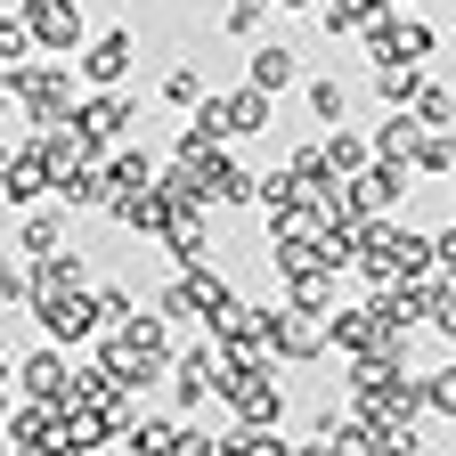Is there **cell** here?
<instances>
[{
  "label": "cell",
  "instance_id": "obj_1",
  "mask_svg": "<svg viewBox=\"0 0 456 456\" xmlns=\"http://www.w3.org/2000/svg\"><path fill=\"white\" fill-rule=\"evenodd\" d=\"M74 74L66 57H25V66H9V106H17V123L25 131H49V123H74Z\"/></svg>",
  "mask_w": 456,
  "mask_h": 456
},
{
  "label": "cell",
  "instance_id": "obj_2",
  "mask_svg": "<svg viewBox=\"0 0 456 456\" xmlns=\"http://www.w3.org/2000/svg\"><path fill=\"white\" fill-rule=\"evenodd\" d=\"M98 359L114 367V375H123V383H171V359H180V351H171V318L155 310V318H131V326H106L98 334Z\"/></svg>",
  "mask_w": 456,
  "mask_h": 456
},
{
  "label": "cell",
  "instance_id": "obj_3",
  "mask_svg": "<svg viewBox=\"0 0 456 456\" xmlns=\"http://www.w3.org/2000/svg\"><path fill=\"white\" fill-rule=\"evenodd\" d=\"M424 269H440V245L424 237V228H399L391 212L367 228V253H359V277H367V294L375 285H408V277H424Z\"/></svg>",
  "mask_w": 456,
  "mask_h": 456
},
{
  "label": "cell",
  "instance_id": "obj_4",
  "mask_svg": "<svg viewBox=\"0 0 456 456\" xmlns=\"http://www.w3.org/2000/svg\"><path fill=\"white\" fill-rule=\"evenodd\" d=\"M220 391H228V342L204 334V342H188V351L171 359V408H180V416H204Z\"/></svg>",
  "mask_w": 456,
  "mask_h": 456
},
{
  "label": "cell",
  "instance_id": "obj_5",
  "mask_svg": "<svg viewBox=\"0 0 456 456\" xmlns=\"http://www.w3.org/2000/svg\"><path fill=\"white\" fill-rule=\"evenodd\" d=\"M269 351L277 367H318L334 351V326L318 310H294V302H269Z\"/></svg>",
  "mask_w": 456,
  "mask_h": 456
},
{
  "label": "cell",
  "instance_id": "obj_6",
  "mask_svg": "<svg viewBox=\"0 0 456 456\" xmlns=\"http://www.w3.org/2000/svg\"><path fill=\"white\" fill-rule=\"evenodd\" d=\"M82 9H90V0H17V17L33 25V41H41L49 57H82V49H90Z\"/></svg>",
  "mask_w": 456,
  "mask_h": 456
},
{
  "label": "cell",
  "instance_id": "obj_7",
  "mask_svg": "<svg viewBox=\"0 0 456 456\" xmlns=\"http://www.w3.org/2000/svg\"><path fill=\"white\" fill-rule=\"evenodd\" d=\"M220 302H237V294H228V277H220V269H180V277H171L163 294H155V310H163L171 326H196V318H212Z\"/></svg>",
  "mask_w": 456,
  "mask_h": 456
},
{
  "label": "cell",
  "instance_id": "obj_8",
  "mask_svg": "<svg viewBox=\"0 0 456 456\" xmlns=\"http://www.w3.org/2000/svg\"><path fill=\"white\" fill-rule=\"evenodd\" d=\"M17 399H49V408H66L74 399V359H66V342H33V351L17 359Z\"/></svg>",
  "mask_w": 456,
  "mask_h": 456
},
{
  "label": "cell",
  "instance_id": "obj_9",
  "mask_svg": "<svg viewBox=\"0 0 456 456\" xmlns=\"http://www.w3.org/2000/svg\"><path fill=\"white\" fill-rule=\"evenodd\" d=\"M220 408L237 416V424H285V383H277V359H269V367H245V375H228Z\"/></svg>",
  "mask_w": 456,
  "mask_h": 456
},
{
  "label": "cell",
  "instance_id": "obj_10",
  "mask_svg": "<svg viewBox=\"0 0 456 456\" xmlns=\"http://www.w3.org/2000/svg\"><path fill=\"white\" fill-rule=\"evenodd\" d=\"M33 326H41L49 342H66V351H82L90 334H106V318H98V285H82V294H49V302L33 310Z\"/></svg>",
  "mask_w": 456,
  "mask_h": 456
},
{
  "label": "cell",
  "instance_id": "obj_11",
  "mask_svg": "<svg viewBox=\"0 0 456 456\" xmlns=\"http://www.w3.org/2000/svg\"><path fill=\"white\" fill-rule=\"evenodd\" d=\"M196 114H204L220 139H253V131H269V90H253V82L245 90H212Z\"/></svg>",
  "mask_w": 456,
  "mask_h": 456
},
{
  "label": "cell",
  "instance_id": "obj_12",
  "mask_svg": "<svg viewBox=\"0 0 456 456\" xmlns=\"http://www.w3.org/2000/svg\"><path fill=\"white\" fill-rule=\"evenodd\" d=\"M0 196H9L17 212H33L41 196H57V171H49V155H41V139L25 131V147L9 155V163H0Z\"/></svg>",
  "mask_w": 456,
  "mask_h": 456
},
{
  "label": "cell",
  "instance_id": "obj_13",
  "mask_svg": "<svg viewBox=\"0 0 456 456\" xmlns=\"http://www.w3.org/2000/svg\"><path fill=\"white\" fill-rule=\"evenodd\" d=\"M131 57H139V33H123V25H114V33H90V49L74 57V66H82V82H90V90H123Z\"/></svg>",
  "mask_w": 456,
  "mask_h": 456
},
{
  "label": "cell",
  "instance_id": "obj_14",
  "mask_svg": "<svg viewBox=\"0 0 456 456\" xmlns=\"http://www.w3.org/2000/svg\"><path fill=\"white\" fill-rule=\"evenodd\" d=\"M74 123H82L98 147H114V139H123V131L139 123V98H131V90H90V98L74 106Z\"/></svg>",
  "mask_w": 456,
  "mask_h": 456
},
{
  "label": "cell",
  "instance_id": "obj_15",
  "mask_svg": "<svg viewBox=\"0 0 456 456\" xmlns=\"http://www.w3.org/2000/svg\"><path fill=\"white\" fill-rule=\"evenodd\" d=\"M25 277H33V310H41L49 294H82V285H90V261H82V253H66V245H57V253H41V261H25Z\"/></svg>",
  "mask_w": 456,
  "mask_h": 456
},
{
  "label": "cell",
  "instance_id": "obj_16",
  "mask_svg": "<svg viewBox=\"0 0 456 456\" xmlns=\"http://www.w3.org/2000/svg\"><path fill=\"white\" fill-rule=\"evenodd\" d=\"M204 180H212V212H245V204H261V196H269V180H261V171H245L237 155H220Z\"/></svg>",
  "mask_w": 456,
  "mask_h": 456
},
{
  "label": "cell",
  "instance_id": "obj_17",
  "mask_svg": "<svg viewBox=\"0 0 456 456\" xmlns=\"http://www.w3.org/2000/svg\"><path fill=\"white\" fill-rule=\"evenodd\" d=\"M245 82L277 98V90H294V82H302V57L285 49V41H253V49H245Z\"/></svg>",
  "mask_w": 456,
  "mask_h": 456
},
{
  "label": "cell",
  "instance_id": "obj_18",
  "mask_svg": "<svg viewBox=\"0 0 456 456\" xmlns=\"http://www.w3.org/2000/svg\"><path fill=\"white\" fill-rule=\"evenodd\" d=\"M408 180H416V163H391V155H375V163L359 171V196H367V212H399Z\"/></svg>",
  "mask_w": 456,
  "mask_h": 456
},
{
  "label": "cell",
  "instance_id": "obj_19",
  "mask_svg": "<svg viewBox=\"0 0 456 456\" xmlns=\"http://www.w3.org/2000/svg\"><path fill=\"white\" fill-rule=\"evenodd\" d=\"M326 326H334V351H342V359H375V351H383V326H375L367 302H359V310H334Z\"/></svg>",
  "mask_w": 456,
  "mask_h": 456
},
{
  "label": "cell",
  "instance_id": "obj_20",
  "mask_svg": "<svg viewBox=\"0 0 456 456\" xmlns=\"http://www.w3.org/2000/svg\"><path fill=\"white\" fill-rule=\"evenodd\" d=\"M334 261H310V269H294V277H285V302H294V310H318V318H334Z\"/></svg>",
  "mask_w": 456,
  "mask_h": 456
},
{
  "label": "cell",
  "instance_id": "obj_21",
  "mask_svg": "<svg viewBox=\"0 0 456 456\" xmlns=\"http://www.w3.org/2000/svg\"><path fill=\"white\" fill-rule=\"evenodd\" d=\"M57 245H66V204H57V212H17V253L25 261H41V253H57Z\"/></svg>",
  "mask_w": 456,
  "mask_h": 456
},
{
  "label": "cell",
  "instance_id": "obj_22",
  "mask_svg": "<svg viewBox=\"0 0 456 456\" xmlns=\"http://www.w3.org/2000/svg\"><path fill=\"white\" fill-rule=\"evenodd\" d=\"M106 180H114V196H139V188L163 180V163H155L147 147H114V155H106Z\"/></svg>",
  "mask_w": 456,
  "mask_h": 456
},
{
  "label": "cell",
  "instance_id": "obj_23",
  "mask_svg": "<svg viewBox=\"0 0 456 456\" xmlns=\"http://www.w3.org/2000/svg\"><path fill=\"white\" fill-rule=\"evenodd\" d=\"M367 82H375V98H383V106H416V98H424V66H408V57H391V66H367Z\"/></svg>",
  "mask_w": 456,
  "mask_h": 456
},
{
  "label": "cell",
  "instance_id": "obj_24",
  "mask_svg": "<svg viewBox=\"0 0 456 456\" xmlns=\"http://www.w3.org/2000/svg\"><path fill=\"white\" fill-rule=\"evenodd\" d=\"M171 261L180 269H212V228H204V212H188V220H171Z\"/></svg>",
  "mask_w": 456,
  "mask_h": 456
},
{
  "label": "cell",
  "instance_id": "obj_25",
  "mask_svg": "<svg viewBox=\"0 0 456 456\" xmlns=\"http://www.w3.org/2000/svg\"><path fill=\"white\" fill-rule=\"evenodd\" d=\"M171 440H180V416H131V432H123V448L131 456H171Z\"/></svg>",
  "mask_w": 456,
  "mask_h": 456
},
{
  "label": "cell",
  "instance_id": "obj_26",
  "mask_svg": "<svg viewBox=\"0 0 456 456\" xmlns=\"http://www.w3.org/2000/svg\"><path fill=\"white\" fill-rule=\"evenodd\" d=\"M326 155H334L342 180H359V171L375 163V131H351V123H342V131H326Z\"/></svg>",
  "mask_w": 456,
  "mask_h": 456
},
{
  "label": "cell",
  "instance_id": "obj_27",
  "mask_svg": "<svg viewBox=\"0 0 456 456\" xmlns=\"http://www.w3.org/2000/svg\"><path fill=\"white\" fill-rule=\"evenodd\" d=\"M432 49H440V33H432L424 17H408V9H391V57H408V66H424Z\"/></svg>",
  "mask_w": 456,
  "mask_h": 456
},
{
  "label": "cell",
  "instance_id": "obj_28",
  "mask_svg": "<svg viewBox=\"0 0 456 456\" xmlns=\"http://www.w3.org/2000/svg\"><path fill=\"white\" fill-rule=\"evenodd\" d=\"M302 98H310V114H318L326 131H342V123H351V90H342V82H326V74H318Z\"/></svg>",
  "mask_w": 456,
  "mask_h": 456
},
{
  "label": "cell",
  "instance_id": "obj_29",
  "mask_svg": "<svg viewBox=\"0 0 456 456\" xmlns=\"http://www.w3.org/2000/svg\"><path fill=\"white\" fill-rule=\"evenodd\" d=\"M212 90H204V66H171L163 74V106H180V114H196Z\"/></svg>",
  "mask_w": 456,
  "mask_h": 456
},
{
  "label": "cell",
  "instance_id": "obj_30",
  "mask_svg": "<svg viewBox=\"0 0 456 456\" xmlns=\"http://www.w3.org/2000/svg\"><path fill=\"white\" fill-rule=\"evenodd\" d=\"M416 171H432V180H456V131H424Z\"/></svg>",
  "mask_w": 456,
  "mask_h": 456
},
{
  "label": "cell",
  "instance_id": "obj_31",
  "mask_svg": "<svg viewBox=\"0 0 456 456\" xmlns=\"http://www.w3.org/2000/svg\"><path fill=\"white\" fill-rule=\"evenodd\" d=\"M416 114H424V131H456V90H440V82H424V98H416Z\"/></svg>",
  "mask_w": 456,
  "mask_h": 456
},
{
  "label": "cell",
  "instance_id": "obj_32",
  "mask_svg": "<svg viewBox=\"0 0 456 456\" xmlns=\"http://www.w3.org/2000/svg\"><path fill=\"white\" fill-rule=\"evenodd\" d=\"M269 9H277V0H228V17H220V25L237 33V41H261V17H269Z\"/></svg>",
  "mask_w": 456,
  "mask_h": 456
},
{
  "label": "cell",
  "instance_id": "obj_33",
  "mask_svg": "<svg viewBox=\"0 0 456 456\" xmlns=\"http://www.w3.org/2000/svg\"><path fill=\"white\" fill-rule=\"evenodd\" d=\"M33 49H41V41H33V25H25V17H0V66H25Z\"/></svg>",
  "mask_w": 456,
  "mask_h": 456
},
{
  "label": "cell",
  "instance_id": "obj_34",
  "mask_svg": "<svg viewBox=\"0 0 456 456\" xmlns=\"http://www.w3.org/2000/svg\"><path fill=\"white\" fill-rule=\"evenodd\" d=\"M424 391H432V416H448V424H456V359H448V367H432V375H424Z\"/></svg>",
  "mask_w": 456,
  "mask_h": 456
},
{
  "label": "cell",
  "instance_id": "obj_35",
  "mask_svg": "<svg viewBox=\"0 0 456 456\" xmlns=\"http://www.w3.org/2000/svg\"><path fill=\"white\" fill-rule=\"evenodd\" d=\"M171 456H220V432H204L196 416H180V440H171Z\"/></svg>",
  "mask_w": 456,
  "mask_h": 456
},
{
  "label": "cell",
  "instance_id": "obj_36",
  "mask_svg": "<svg viewBox=\"0 0 456 456\" xmlns=\"http://www.w3.org/2000/svg\"><path fill=\"white\" fill-rule=\"evenodd\" d=\"M98 318H106V326H131L139 310H131V294H123V285H98Z\"/></svg>",
  "mask_w": 456,
  "mask_h": 456
},
{
  "label": "cell",
  "instance_id": "obj_37",
  "mask_svg": "<svg viewBox=\"0 0 456 456\" xmlns=\"http://www.w3.org/2000/svg\"><path fill=\"white\" fill-rule=\"evenodd\" d=\"M220 456H253V440H245V424H237V432H228V440H220Z\"/></svg>",
  "mask_w": 456,
  "mask_h": 456
},
{
  "label": "cell",
  "instance_id": "obj_38",
  "mask_svg": "<svg viewBox=\"0 0 456 456\" xmlns=\"http://www.w3.org/2000/svg\"><path fill=\"white\" fill-rule=\"evenodd\" d=\"M432 245H440V269H456V228H440Z\"/></svg>",
  "mask_w": 456,
  "mask_h": 456
},
{
  "label": "cell",
  "instance_id": "obj_39",
  "mask_svg": "<svg viewBox=\"0 0 456 456\" xmlns=\"http://www.w3.org/2000/svg\"><path fill=\"white\" fill-rule=\"evenodd\" d=\"M66 456H106V448H66Z\"/></svg>",
  "mask_w": 456,
  "mask_h": 456
},
{
  "label": "cell",
  "instance_id": "obj_40",
  "mask_svg": "<svg viewBox=\"0 0 456 456\" xmlns=\"http://www.w3.org/2000/svg\"><path fill=\"white\" fill-rule=\"evenodd\" d=\"M440 9H448V25H456V0H440Z\"/></svg>",
  "mask_w": 456,
  "mask_h": 456
},
{
  "label": "cell",
  "instance_id": "obj_41",
  "mask_svg": "<svg viewBox=\"0 0 456 456\" xmlns=\"http://www.w3.org/2000/svg\"><path fill=\"white\" fill-rule=\"evenodd\" d=\"M408 9H416V0H408Z\"/></svg>",
  "mask_w": 456,
  "mask_h": 456
}]
</instances>
